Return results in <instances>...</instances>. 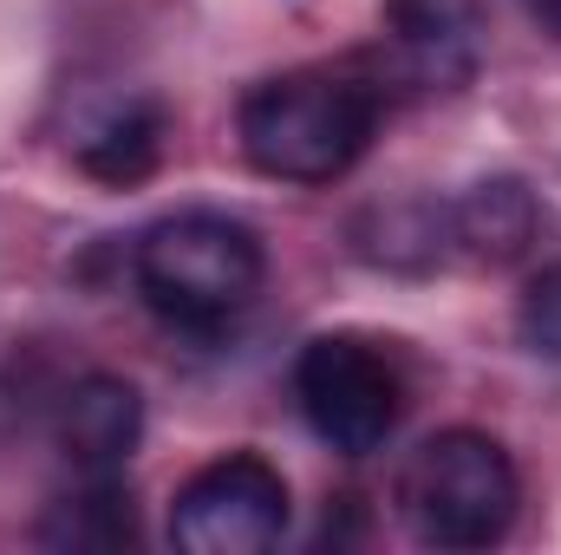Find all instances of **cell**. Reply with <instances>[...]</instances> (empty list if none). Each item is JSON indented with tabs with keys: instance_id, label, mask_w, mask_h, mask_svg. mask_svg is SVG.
<instances>
[{
	"instance_id": "ba28073f",
	"label": "cell",
	"mask_w": 561,
	"mask_h": 555,
	"mask_svg": "<svg viewBox=\"0 0 561 555\" xmlns=\"http://www.w3.org/2000/svg\"><path fill=\"white\" fill-rule=\"evenodd\" d=\"M536 229H542V209H536V190L510 170L496 177H477L463 196H450V249L483 262V269H510L536 249Z\"/></svg>"
},
{
	"instance_id": "5b68a950",
	"label": "cell",
	"mask_w": 561,
	"mask_h": 555,
	"mask_svg": "<svg viewBox=\"0 0 561 555\" xmlns=\"http://www.w3.org/2000/svg\"><path fill=\"white\" fill-rule=\"evenodd\" d=\"M287 477L262 451H229L176 484L170 543L183 555H262L287 536Z\"/></svg>"
},
{
	"instance_id": "7c38bea8",
	"label": "cell",
	"mask_w": 561,
	"mask_h": 555,
	"mask_svg": "<svg viewBox=\"0 0 561 555\" xmlns=\"http://www.w3.org/2000/svg\"><path fill=\"white\" fill-rule=\"evenodd\" d=\"M516 333L536 360L561 366V262H549L542 275H529L523 301H516Z\"/></svg>"
},
{
	"instance_id": "3957f363",
	"label": "cell",
	"mask_w": 561,
	"mask_h": 555,
	"mask_svg": "<svg viewBox=\"0 0 561 555\" xmlns=\"http://www.w3.org/2000/svg\"><path fill=\"white\" fill-rule=\"evenodd\" d=\"M392 503H399V523L412 530V543L463 555L490 550L516 530L523 477H516V457L490 431L450 424V431H431L399 464Z\"/></svg>"
},
{
	"instance_id": "8992f818",
	"label": "cell",
	"mask_w": 561,
	"mask_h": 555,
	"mask_svg": "<svg viewBox=\"0 0 561 555\" xmlns=\"http://www.w3.org/2000/svg\"><path fill=\"white\" fill-rule=\"evenodd\" d=\"M379 20H386V39H392L399 66L419 79L424 92L470 86L483 53H490L483 0H386Z\"/></svg>"
},
{
	"instance_id": "6da1fadb",
	"label": "cell",
	"mask_w": 561,
	"mask_h": 555,
	"mask_svg": "<svg viewBox=\"0 0 561 555\" xmlns=\"http://www.w3.org/2000/svg\"><path fill=\"white\" fill-rule=\"evenodd\" d=\"M379 132V86L333 66H294L242 92V157L275 183H340Z\"/></svg>"
},
{
	"instance_id": "52a82bcc",
	"label": "cell",
	"mask_w": 561,
	"mask_h": 555,
	"mask_svg": "<svg viewBox=\"0 0 561 555\" xmlns=\"http://www.w3.org/2000/svg\"><path fill=\"white\" fill-rule=\"evenodd\" d=\"M144 438V393L125 373H85L59 406V451L85 477H118Z\"/></svg>"
},
{
	"instance_id": "9c48e42d",
	"label": "cell",
	"mask_w": 561,
	"mask_h": 555,
	"mask_svg": "<svg viewBox=\"0 0 561 555\" xmlns=\"http://www.w3.org/2000/svg\"><path fill=\"white\" fill-rule=\"evenodd\" d=\"M157 157H163V105L157 99H118L79 132V170L99 183H118V190L144 183L157 170Z\"/></svg>"
},
{
	"instance_id": "30bf717a",
	"label": "cell",
	"mask_w": 561,
	"mask_h": 555,
	"mask_svg": "<svg viewBox=\"0 0 561 555\" xmlns=\"http://www.w3.org/2000/svg\"><path fill=\"white\" fill-rule=\"evenodd\" d=\"M353 236L359 256L379 269H437L450 256V203H424V196L379 203L353 223Z\"/></svg>"
},
{
	"instance_id": "7a4b0ae2",
	"label": "cell",
	"mask_w": 561,
	"mask_h": 555,
	"mask_svg": "<svg viewBox=\"0 0 561 555\" xmlns=\"http://www.w3.org/2000/svg\"><path fill=\"white\" fill-rule=\"evenodd\" d=\"M131 275H138V294L150 301L157 320H170L183 333H216L262 294L268 256L242 216L176 209V216H157L138 236Z\"/></svg>"
},
{
	"instance_id": "8fae6325",
	"label": "cell",
	"mask_w": 561,
	"mask_h": 555,
	"mask_svg": "<svg viewBox=\"0 0 561 555\" xmlns=\"http://www.w3.org/2000/svg\"><path fill=\"white\" fill-rule=\"evenodd\" d=\"M46 550H125L138 543V510L118 477H85L79 497H59L53 517L39 523Z\"/></svg>"
},
{
	"instance_id": "277c9868",
	"label": "cell",
	"mask_w": 561,
	"mask_h": 555,
	"mask_svg": "<svg viewBox=\"0 0 561 555\" xmlns=\"http://www.w3.org/2000/svg\"><path fill=\"white\" fill-rule=\"evenodd\" d=\"M294 399L320 444H333L340 457H366L405 418V373L379 340L320 333L294 360Z\"/></svg>"
},
{
	"instance_id": "4fadbf2b",
	"label": "cell",
	"mask_w": 561,
	"mask_h": 555,
	"mask_svg": "<svg viewBox=\"0 0 561 555\" xmlns=\"http://www.w3.org/2000/svg\"><path fill=\"white\" fill-rule=\"evenodd\" d=\"M529 13H536V20H549V26H561V0H529Z\"/></svg>"
}]
</instances>
